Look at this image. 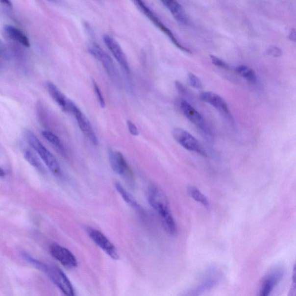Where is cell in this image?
<instances>
[{
    "label": "cell",
    "instance_id": "obj_1",
    "mask_svg": "<svg viewBox=\"0 0 296 296\" xmlns=\"http://www.w3.org/2000/svg\"><path fill=\"white\" fill-rule=\"evenodd\" d=\"M148 199L151 207L158 214L166 232L172 236H174L177 230L175 222L165 192L158 186H150L148 189Z\"/></svg>",
    "mask_w": 296,
    "mask_h": 296
},
{
    "label": "cell",
    "instance_id": "obj_2",
    "mask_svg": "<svg viewBox=\"0 0 296 296\" xmlns=\"http://www.w3.org/2000/svg\"><path fill=\"white\" fill-rule=\"evenodd\" d=\"M25 136L29 145L39 154L50 172L54 176H61L62 170L56 157L42 144L33 132L27 130L25 131Z\"/></svg>",
    "mask_w": 296,
    "mask_h": 296
},
{
    "label": "cell",
    "instance_id": "obj_3",
    "mask_svg": "<svg viewBox=\"0 0 296 296\" xmlns=\"http://www.w3.org/2000/svg\"><path fill=\"white\" fill-rule=\"evenodd\" d=\"M89 53L100 62L104 67L108 76L114 82L115 85L121 86V79L120 73L117 67L115 65L113 60L107 53L102 49L98 44L93 43L89 47Z\"/></svg>",
    "mask_w": 296,
    "mask_h": 296
},
{
    "label": "cell",
    "instance_id": "obj_4",
    "mask_svg": "<svg viewBox=\"0 0 296 296\" xmlns=\"http://www.w3.org/2000/svg\"><path fill=\"white\" fill-rule=\"evenodd\" d=\"M130 1L136 6L138 9V10L142 12L143 15L146 16L149 21L152 22L155 26L160 29L163 33H165L177 48H179V49L185 51V52L191 53V50L183 47L179 43V42L177 40L174 35L172 33V31L161 22L160 19L154 14L153 12L151 10L149 7H148L146 3L143 1V0H130Z\"/></svg>",
    "mask_w": 296,
    "mask_h": 296
},
{
    "label": "cell",
    "instance_id": "obj_5",
    "mask_svg": "<svg viewBox=\"0 0 296 296\" xmlns=\"http://www.w3.org/2000/svg\"><path fill=\"white\" fill-rule=\"evenodd\" d=\"M173 136L176 142L185 149L203 156H207V153L200 143L187 131L181 128H176L173 131Z\"/></svg>",
    "mask_w": 296,
    "mask_h": 296
},
{
    "label": "cell",
    "instance_id": "obj_6",
    "mask_svg": "<svg viewBox=\"0 0 296 296\" xmlns=\"http://www.w3.org/2000/svg\"><path fill=\"white\" fill-rule=\"evenodd\" d=\"M69 112H72L75 116L80 130L82 131L85 137L88 138L93 145L95 146H98L99 144L98 138L93 129L91 122L82 111H80L78 106L71 100L69 101Z\"/></svg>",
    "mask_w": 296,
    "mask_h": 296
},
{
    "label": "cell",
    "instance_id": "obj_7",
    "mask_svg": "<svg viewBox=\"0 0 296 296\" xmlns=\"http://www.w3.org/2000/svg\"><path fill=\"white\" fill-rule=\"evenodd\" d=\"M45 272L64 295L68 296H75V292L72 283L65 273L59 268L55 266H47Z\"/></svg>",
    "mask_w": 296,
    "mask_h": 296
},
{
    "label": "cell",
    "instance_id": "obj_8",
    "mask_svg": "<svg viewBox=\"0 0 296 296\" xmlns=\"http://www.w3.org/2000/svg\"><path fill=\"white\" fill-rule=\"evenodd\" d=\"M86 232L93 242L100 247L112 259H120V254H119L117 249L111 242V241L101 231L96 230L95 228L88 227L86 228Z\"/></svg>",
    "mask_w": 296,
    "mask_h": 296
},
{
    "label": "cell",
    "instance_id": "obj_9",
    "mask_svg": "<svg viewBox=\"0 0 296 296\" xmlns=\"http://www.w3.org/2000/svg\"><path fill=\"white\" fill-rule=\"evenodd\" d=\"M285 269L282 266H276L272 269L263 278L260 295L261 296L270 295L282 281L285 275Z\"/></svg>",
    "mask_w": 296,
    "mask_h": 296
},
{
    "label": "cell",
    "instance_id": "obj_10",
    "mask_svg": "<svg viewBox=\"0 0 296 296\" xmlns=\"http://www.w3.org/2000/svg\"><path fill=\"white\" fill-rule=\"evenodd\" d=\"M176 104L182 114L190 122H191L199 129L205 132L207 131V125H206L203 117L187 101L183 99H176Z\"/></svg>",
    "mask_w": 296,
    "mask_h": 296
},
{
    "label": "cell",
    "instance_id": "obj_11",
    "mask_svg": "<svg viewBox=\"0 0 296 296\" xmlns=\"http://www.w3.org/2000/svg\"><path fill=\"white\" fill-rule=\"evenodd\" d=\"M51 255L65 268L73 269L78 266V262L74 254L68 249L59 244H51L50 247Z\"/></svg>",
    "mask_w": 296,
    "mask_h": 296
},
{
    "label": "cell",
    "instance_id": "obj_12",
    "mask_svg": "<svg viewBox=\"0 0 296 296\" xmlns=\"http://www.w3.org/2000/svg\"><path fill=\"white\" fill-rule=\"evenodd\" d=\"M200 98L202 101L208 103L216 109L228 121L233 122L232 115L231 114L226 102L220 96L213 92H205L201 93Z\"/></svg>",
    "mask_w": 296,
    "mask_h": 296
},
{
    "label": "cell",
    "instance_id": "obj_13",
    "mask_svg": "<svg viewBox=\"0 0 296 296\" xmlns=\"http://www.w3.org/2000/svg\"><path fill=\"white\" fill-rule=\"evenodd\" d=\"M109 162L111 168L118 174L127 179L132 178V172L123 154L119 151L109 152Z\"/></svg>",
    "mask_w": 296,
    "mask_h": 296
},
{
    "label": "cell",
    "instance_id": "obj_14",
    "mask_svg": "<svg viewBox=\"0 0 296 296\" xmlns=\"http://www.w3.org/2000/svg\"><path fill=\"white\" fill-rule=\"evenodd\" d=\"M103 41L107 46L108 49L110 50L112 55L114 56L116 60L117 61L120 65L125 73H130L129 64H128L126 56L117 41L108 35H105L103 37Z\"/></svg>",
    "mask_w": 296,
    "mask_h": 296
},
{
    "label": "cell",
    "instance_id": "obj_15",
    "mask_svg": "<svg viewBox=\"0 0 296 296\" xmlns=\"http://www.w3.org/2000/svg\"><path fill=\"white\" fill-rule=\"evenodd\" d=\"M220 273L218 271H210L206 274L205 277L199 282V284L191 292H189L188 295H198L210 290L214 286L218 284L220 280Z\"/></svg>",
    "mask_w": 296,
    "mask_h": 296
},
{
    "label": "cell",
    "instance_id": "obj_16",
    "mask_svg": "<svg viewBox=\"0 0 296 296\" xmlns=\"http://www.w3.org/2000/svg\"><path fill=\"white\" fill-rule=\"evenodd\" d=\"M163 4L169 9L177 22L183 25H187L188 18L184 9L176 0H161Z\"/></svg>",
    "mask_w": 296,
    "mask_h": 296
},
{
    "label": "cell",
    "instance_id": "obj_17",
    "mask_svg": "<svg viewBox=\"0 0 296 296\" xmlns=\"http://www.w3.org/2000/svg\"><path fill=\"white\" fill-rule=\"evenodd\" d=\"M47 88L51 97L60 106L62 110L66 112H69L70 99H67L65 95L53 83L48 82Z\"/></svg>",
    "mask_w": 296,
    "mask_h": 296
},
{
    "label": "cell",
    "instance_id": "obj_18",
    "mask_svg": "<svg viewBox=\"0 0 296 296\" xmlns=\"http://www.w3.org/2000/svg\"><path fill=\"white\" fill-rule=\"evenodd\" d=\"M4 31L11 39L18 42L25 47H30V43L28 38L18 28L12 25H6L4 27Z\"/></svg>",
    "mask_w": 296,
    "mask_h": 296
},
{
    "label": "cell",
    "instance_id": "obj_19",
    "mask_svg": "<svg viewBox=\"0 0 296 296\" xmlns=\"http://www.w3.org/2000/svg\"><path fill=\"white\" fill-rule=\"evenodd\" d=\"M115 188L127 204L130 205L131 207H133L137 211L143 212L142 208L136 201V199L123 188V186H122L120 183L116 182Z\"/></svg>",
    "mask_w": 296,
    "mask_h": 296
},
{
    "label": "cell",
    "instance_id": "obj_20",
    "mask_svg": "<svg viewBox=\"0 0 296 296\" xmlns=\"http://www.w3.org/2000/svg\"><path fill=\"white\" fill-rule=\"evenodd\" d=\"M187 192L190 197L195 199V201L199 202L205 208L209 207L210 203H209L207 198L197 188H196L195 186H190L187 189Z\"/></svg>",
    "mask_w": 296,
    "mask_h": 296
},
{
    "label": "cell",
    "instance_id": "obj_21",
    "mask_svg": "<svg viewBox=\"0 0 296 296\" xmlns=\"http://www.w3.org/2000/svg\"><path fill=\"white\" fill-rule=\"evenodd\" d=\"M236 72L240 75L247 81L255 84L257 82V75L255 72L250 67L246 66H240L237 67Z\"/></svg>",
    "mask_w": 296,
    "mask_h": 296
},
{
    "label": "cell",
    "instance_id": "obj_22",
    "mask_svg": "<svg viewBox=\"0 0 296 296\" xmlns=\"http://www.w3.org/2000/svg\"><path fill=\"white\" fill-rule=\"evenodd\" d=\"M43 137L55 147L63 154H65L66 151L59 138L51 132L44 131L42 133Z\"/></svg>",
    "mask_w": 296,
    "mask_h": 296
},
{
    "label": "cell",
    "instance_id": "obj_23",
    "mask_svg": "<svg viewBox=\"0 0 296 296\" xmlns=\"http://www.w3.org/2000/svg\"><path fill=\"white\" fill-rule=\"evenodd\" d=\"M25 158L27 162L30 164L31 166H34L35 168L40 169L41 165L40 160H38L37 157L35 155V154L30 150H26L25 153Z\"/></svg>",
    "mask_w": 296,
    "mask_h": 296
},
{
    "label": "cell",
    "instance_id": "obj_24",
    "mask_svg": "<svg viewBox=\"0 0 296 296\" xmlns=\"http://www.w3.org/2000/svg\"><path fill=\"white\" fill-rule=\"evenodd\" d=\"M188 78L189 85L192 86L193 88L197 89H201L202 88V85L200 79L197 76H196L195 74L189 73Z\"/></svg>",
    "mask_w": 296,
    "mask_h": 296
},
{
    "label": "cell",
    "instance_id": "obj_25",
    "mask_svg": "<svg viewBox=\"0 0 296 296\" xmlns=\"http://www.w3.org/2000/svg\"><path fill=\"white\" fill-rule=\"evenodd\" d=\"M93 85L99 104L102 108H104L105 107V101L104 97H103L101 90L99 89L98 83L94 80H93Z\"/></svg>",
    "mask_w": 296,
    "mask_h": 296
},
{
    "label": "cell",
    "instance_id": "obj_26",
    "mask_svg": "<svg viewBox=\"0 0 296 296\" xmlns=\"http://www.w3.org/2000/svg\"><path fill=\"white\" fill-rule=\"evenodd\" d=\"M24 257L25 259L27 260L28 262L31 263L32 265H33L38 269L41 270V271L43 272H46V269L47 268V265H45L44 263H42L40 261H38L37 259H35L33 257H32L27 255V254H24Z\"/></svg>",
    "mask_w": 296,
    "mask_h": 296
},
{
    "label": "cell",
    "instance_id": "obj_27",
    "mask_svg": "<svg viewBox=\"0 0 296 296\" xmlns=\"http://www.w3.org/2000/svg\"><path fill=\"white\" fill-rule=\"evenodd\" d=\"M10 51L8 49L6 45L0 40V57L3 59L9 60L11 59Z\"/></svg>",
    "mask_w": 296,
    "mask_h": 296
},
{
    "label": "cell",
    "instance_id": "obj_28",
    "mask_svg": "<svg viewBox=\"0 0 296 296\" xmlns=\"http://www.w3.org/2000/svg\"><path fill=\"white\" fill-rule=\"evenodd\" d=\"M210 58L212 63H213L215 66L226 70L229 69L230 67L228 66V64L225 63L224 61L220 59V58L213 55H211Z\"/></svg>",
    "mask_w": 296,
    "mask_h": 296
},
{
    "label": "cell",
    "instance_id": "obj_29",
    "mask_svg": "<svg viewBox=\"0 0 296 296\" xmlns=\"http://www.w3.org/2000/svg\"><path fill=\"white\" fill-rule=\"evenodd\" d=\"M127 126L128 131L133 136H139L140 131L133 122L128 120L127 121Z\"/></svg>",
    "mask_w": 296,
    "mask_h": 296
},
{
    "label": "cell",
    "instance_id": "obj_30",
    "mask_svg": "<svg viewBox=\"0 0 296 296\" xmlns=\"http://www.w3.org/2000/svg\"><path fill=\"white\" fill-rule=\"evenodd\" d=\"M267 53L270 56L278 57L282 55V52L279 48L273 46L269 48L268 51H267Z\"/></svg>",
    "mask_w": 296,
    "mask_h": 296
},
{
    "label": "cell",
    "instance_id": "obj_31",
    "mask_svg": "<svg viewBox=\"0 0 296 296\" xmlns=\"http://www.w3.org/2000/svg\"><path fill=\"white\" fill-rule=\"evenodd\" d=\"M175 87L176 89L178 90V91L180 94L182 95V96H188V92L187 89H186L182 83L178 81H176L175 82Z\"/></svg>",
    "mask_w": 296,
    "mask_h": 296
},
{
    "label": "cell",
    "instance_id": "obj_32",
    "mask_svg": "<svg viewBox=\"0 0 296 296\" xmlns=\"http://www.w3.org/2000/svg\"><path fill=\"white\" fill-rule=\"evenodd\" d=\"M0 2H1L2 5L8 6L9 8H11L12 6L11 0H0Z\"/></svg>",
    "mask_w": 296,
    "mask_h": 296
},
{
    "label": "cell",
    "instance_id": "obj_33",
    "mask_svg": "<svg viewBox=\"0 0 296 296\" xmlns=\"http://www.w3.org/2000/svg\"><path fill=\"white\" fill-rule=\"evenodd\" d=\"M289 37H290L291 39L292 40L295 41L296 33H295V31L294 30H292V31L290 33V35H289Z\"/></svg>",
    "mask_w": 296,
    "mask_h": 296
},
{
    "label": "cell",
    "instance_id": "obj_34",
    "mask_svg": "<svg viewBox=\"0 0 296 296\" xmlns=\"http://www.w3.org/2000/svg\"><path fill=\"white\" fill-rule=\"evenodd\" d=\"M5 175V172L4 170H2L1 169H0V176L3 177Z\"/></svg>",
    "mask_w": 296,
    "mask_h": 296
}]
</instances>
